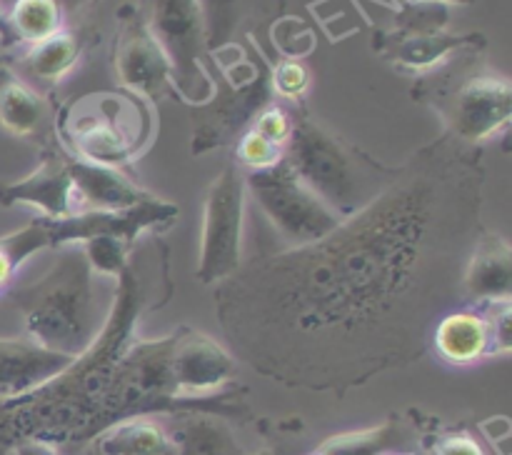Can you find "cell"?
Segmentation results:
<instances>
[{
  "label": "cell",
  "mask_w": 512,
  "mask_h": 455,
  "mask_svg": "<svg viewBox=\"0 0 512 455\" xmlns=\"http://www.w3.org/2000/svg\"><path fill=\"white\" fill-rule=\"evenodd\" d=\"M103 455H175L170 433L148 415H130L100 433Z\"/></svg>",
  "instance_id": "ffe728a7"
},
{
  "label": "cell",
  "mask_w": 512,
  "mask_h": 455,
  "mask_svg": "<svg viewBox=\"0 0 512 455\" xmlns=\"http://www.w3.org/2000/svg\"><path fill=\"white\" fill-rule=\"evenodd\" d=\"M315 455H320V453H315Z\"/></svg>",
  "instance_id": "ab89813d"
},
{
  "label": "cell",
  "mask_w": 512,
  "mask_h": 455,
  "mask_svg": "<svg viewBox=\"0 0 512 455\" xmlns=\"http://www.w3.org/2000/svg\"><path fill=\"white\" fill-rule=\"evenodd\" d=\"M113 68L125 93L140 100H160L175 93L173 63L145 25L140 8L125 5L118 18Z\"/></svg>",
  "instance_id": "9c48e42d"
},
{
  "label": "cell",
  "mask_w": 512,
  "mask_h": 455,
  "mask_svg": "<svg viewBox=\"0 0 512 455\" xmlns=\"http://www.w3.org/2000/svg\"><path fill=\"white\" fill-rule=\"evenodd\" d=\"M283 160L340 218H350L363 210L385 188L395 170L345 143L340 135L330 133L308 115L293 120Z\"/></svg>",
  "instance_id": "3957f363"
},
{
  "label": "cell",
  "mask_w": 512,
  "mask_h": 455,
  "mask_svg": "<svg viewBox=\"0 0 512 455\" xmlns=\"http://www.w3.org/2000/svg\"><path fill=\"white\" fill-rule=\"evenodd\" d=\"M95 275H110L118 280L130 265V248L133 245L113 235H95V238L78 243Z\"/></svg>",
  "instance_id": "4316f807"
},
{
  "label": "cell",
  "mask_w": 512,
  "mask_h": 455,
  "mask_svg": "<svg viewBox=\"0 0 512 455\" xmlns=\"http://www.w3.org/2000/svg\"><path fill=\"white\" fill-rule=\"evenodd\" d=\"M255 455H275V453L270 448H263V450H260V453H255Z\"/></svg>",
  "instance_id": "74e56055"
},
{
  "label": "cell",
  "mask_w": 512,
  "mask_h": 455,
  "mask_svg": "<svg viewBox=\"0 0 512 455\" xmlns=\"http://www.w3.org/2000/svg\"><path fill=\"white\" fill-rule=\"evenodd\" d=\"M398 443V428L393 423L375 425V428L355 430L328 438L320 445V455H388Z\"/></svg>",
  "instance_id": "d4e9b609"
},
{
  "label": "cell",
  "mask_w": 512,
  "mask_h": 455,
  "mask_svg": "<svg viewBox=\"0 0 512 455\" xmlns=\"http://www.w3.org/2000/svg\"><path fill=\"white\" fill-rule=\"evenodd\" d=\"M0 205H30L38 208L43 218L53 220L78 213V195L65 165V155L60 150H48L28 175L13 183H0Z\"/></svg>",
  "instance_id": "5bb4252c"
},
{
  "label": "cell",
  "mask_w": 512,
  "mask_h": 455,
  "mask_svg": "<svg viewBox=\"0 0 512 455\" xmlns=\"http://www.w3.org/2000/svg\"><path fill=\"white\" fill-rule=\"evenodd\" d=\"M178 215V205L158 195L148 203L125 210H78L68 218H48L50 243L53 248H60V245H78L95 235H113L133 245L145 230H165L175 223Z\"/></svg>",
  "instance_id": "8fae6325"
},
{
  "label": "cell",
  "mask_w": 512,
  "mask_h": 455,
  "mask_svg": "<svg viewBox=\"0 0 512 455\" xmlns=\"http://www.w3.org/2000/svg\"><path fill=\"white\" fill-rule=\"evenodd\" d=\"M168 433L175 455H243L233 433L208 415H185Z\"/></svg>",
  "instance_id": "7402d4cb"
},
{
  "label": "cell",
  "mask_w": 512,
  "mask_h": 455,
  "mask_svg": "<svg viewBox=\"0 0 512 455\" xmlns=\"http://www.w3.org/2000/svg\"><path fill=\"white\" fill-rule=\"evenodd\" d=\"M450 23V8L438 3H410L403 0L393 13L390 33H430V30H445Z\"/></svg>",
  "instance_id": "83f0119b"
},
{
  "label": "cell",
  "mask_w": 512,
  "mask_h": 455,
  "mask_svg": "<svg viewBox=\"0 0 512 455\" xmlns=\"http://www.w3.org/2000/svg\"><path fill=\"white\" fill-rule=\"evenodd\" d=\"M250 128L258 130L260 135L273 140V143L280 145V148H285V143L290 140V133H293V113H288V110L280 108V105L270 103L255 115Z\"/></svg>",
  "instance_id": "1f68e13d"
},
{
  "label": "cell",
  "mask_w": 512,
  "mask_h": 455,
  "mask_svg": "<svg viewBox=\"0 0 512 455\" xmlns=\"http://www.w3.org/2000/svg\"><path fill=\"white\" fill-rule=\"evenodd\" d=\"M480 308H485V318L490 323V355H505L510 353L512 345V328H510V300H495V303H483Z\"/></svg>",
  "instance_id": "4dcf8cb0"
},
{
  "label": "cell",
  "mask_w": 512,
  "mask_h": 455,
  "mask_svg": "<svg viewBox=\"0 0 512 455\" xmlns=\"http://www.w3.org/2000/svg\"><path fill=\"white\" fill-rule=\"evenodd\" d=\"M235 358L203 330L180 325L170 333L168 378L173 400L203 398L235 378Z\"/></svg>",
  "instance_id": "30bf717a"
},
{
  "label": "cell",
  "mask_w": 512,
  "mask_h": 455,
  "mask_svg": "<svg viewBox=\"0 0 512 455\" xmlns=\"http://www.w3.org/2000/svg\"><path fill=\"white\" fill-rule=\"evenodd\" d=\"M198 5L205 20L208 50L225 48L243 20L245 0H198Z\"/></svg>",
  "instance_id": "484cf974"
},
{
  "label": "cell",
  "mask_w": 512,
  "mask_h": 455,
  "mask_svg": "<svg viewBox=\"0 0 512 455\" xmlns=\"http://www.w3.org/2000/svg\"><path fill=\"white\" fill-rule=\"evenodd\" d=\"M48 100L0 58V125L18 138H38L48 128Z\"/></svg>",
  "instance_id": "d6986e66"
},
{
  "label": "cell",
  "mask_w": 512,
  "mask_h": 455,
  "mask_svg": "<svg viewBox=\"0 0 512 455\" xmlns=\"http://www.w3.org/2000/svg\"><path fill=\"white\" fill-rule=\"evenodd\" d=\"M483 153L440 135L325 238L258 255L215 285L230 348L293 385H358L418 358L455 310L483 233Z\"/></svg>",
  "instance_id": "6da1fadb"
},
{
  "label": "cell",
  "mask_w": 512,
  "mask_h": 455,
  "mask_svg": "<svg viewBox=\"0 0 512 455\" xmlns=\"http://www.w3.org/2000/svg\"><path fill=\"white\" fill-rule=\"evenodd\" d=\"M45 248H53V243H50L48 218H43V215L35 218L33 223L13 230V233L0 235V293L10 288L15 273L25 260H30Z\"/></svg>",
  "instance_id": "cb8c5ba5"
},
{
  "label": "cell",
  "mask_w": 512,
  "mask_h": 455,
  "mask_svg": "<svg viewBox=\"0 0 512 455\" xmlns=\"http://www.w3.org/2000/svg\"><path fill=\"white\" fill-rule=\"evenodd\" d=\"M58 130L70 155L123 168L150 143L153 115L130 93H95L70 103L60 113Z\"/></svg>",
  "instance_id": "277c9868"
},
{
  "label": "cell",
  "mask_w": 512,
  "mask_h": 455,
  "mask_svg": "<svg viewBox=\"0 0 512 455\" xmlns=\"http://www.w3.org/2000/svg\"><path fill=\"white\" fill-rule=\"evenodd\" d=\"M8 23L20 45H33L65 30V10L58 0H15Z\"/></svg>",
  "instance_id": "603a6c76"
},
{
  "label": "cell",
  "mask_w": 512,
  "mask_h": 455,
  "mask_svg": "<svg viewBox=\"0 0 512 455\" xmlns=\"http://www.w3.org/2000/svg\"><path fill=\"white\" fill-rule=\"evenodd\" d=\"M245 203V170L233 160L215 175L203 200L198 253V280L203 285L223 283L243 263Z\"/></svg>",
  "instance_id": "ba28073f"
},
{
  "label": "cell",
  "mask_w": 512,
  "mask_h": 455,
  "mask_svg": "<svg viewBox=\"0 0 512 455\" xmlns=\"http://www.w3.org/2000/svg\"><path fill=\"white\" fill-rule=\"evenodd\" d=\"M283 160V148L260 135L258 130L248 128L238 140H235V163L245 170V173H255V170L273 168Z\"/></svg>",
  "instance_id": "f1b7e54d"
},
{
  "label": "cell",
  "mask_w": 512,
  "mask_h": 455,
  "mask_svg": "<svg viewBox=\"0 0 512 455\" xmlns=\"http://www.w3.org/2000/svg\"><path fill=\"white\" fill-rule=\"evenodd\" d=\"M430 90V105L445 120L450 138L483 148L510 128L512 83L495 70H470Z\"/></svg>",
  "instance_id": "5b68a950"
},
{
  "label": "cell",
  "mask_w": 512,
  "mask_h": 455,
  "mask_svg": "<svg viewBox=\"0 0 512 455\" xmlns=\"http://www.w3.org/2000/svg\"><path fill=\"white\" fill-rule=\"evenodd\" d=\"M63 155L78 195V210H125L155 198V193L128 178L123 168H110L70 153Z\"/></svg>",
  "instance_id": "2e32d148"
},
{
  "label": "cell",
  "mask_w": 512,
  "mask_h": 455,
  "mask_svg": "<svg viewBox=\"0 0 512 455\" xmlns=\"http://www.w3.org/2000/svg\"><path fill=\"white\" fill-rule=\"evenodd\" d=\"M58 3L63 5L65 15H68V13H80V10H85L88 5H93L95 0H58Z\"/></svg>",
  "instance_id": "d590c367"
},
{
  "label": "cell",
  "mask_w": 512,
  "mask_h": 455,
  "mask_svg": "<svg viewBox=\"0 0 512 455\" xmlns=\"http://www.w3.org/2000/svg\"><path fill=\"white\" fill-rule=\"evenodd\" d=\"M75 358L35 343L33 338H0V400L25 398L65 373Z\"/></svg>",
  "instance_id": "9a60e30c"
},
{
  "label": "cell",
  "mask_w": 512,
  "mask_h": 455,
  "mask_svg": "<svg viewBox=\"0 0 512 455\" xmlns=\"http://www.w3.org/2000/svg\"><path fill=\"white\" fill-rule=\"evenodd\" d=\"M268 80L273 95L285 100H300L310 88V70L300 60L283 58L268 68Z\"/></svg>",
  "instance_id": "f546056e"
},
{
  "label": "cell",
  "mask_w": 512,
  "mask_h": 455,
  "mask_svg": "<svg viewBox=\"0 0 512 455\" xmlns=\"http://www.w3.org/2000/svg\"><path fill=\"white\" fill-rule=\"evenodd\" d=\"M388 455H398V453H388Z\"/></svg>",
  "instance_id": "f35d334b"
},
{
  "label": "cell",
  "mask_w": 512,
  "mask_h": 455,
  "mask_svg": "<svg viewBox=\"0 0 512 455\" xmlns=\"http://www.w3.org/2000/svg\"><path fill=\"white\" fill-rule=\"evenodd\" d=\"M140 13L173 63L175 93L203 108L215 98V83L205 68L208 38L198 0H143Z\"/></svg>",
  "instance_id": "8992f818"
},
{
  "label": "cell",
  "mask_w": 512,
  "mask_h": 455,
  "mask_svg": "<svg viewBox=\"0 0 512 455\" xmlns=\"http://www.w3.org/2000/svg\"><path fill=\"white\" fill-rule=\"evenodd\" d=\"M0 45H3V48H18V40H15L8 23V10H5L3 5H0Z\"/></svg>",
  "instance_id": "e575fe53"
},
{
  "label": "cell",
  "mask_w": 512,
  "mask_h": 455,
  "mask_svg": "<svg viewBox=\"0 0 512 455\" xmlns=\"http://www.w3.org/2000/svg\"><path fill=\"white\" fill-rule=\"evenodd\" d=\"M410 3H438V5H448V8H453V5H475L478 0H410Z\"/></svg>",
  "instance_id": "8d00e7d4"
},
{
  "label": "cell",
  "mask_w": 512,
  "mask_h": 455,
  "mask_svg": "<svg viewBox=\"0 0 512 455\" xmlns=\"http://www.w3.org/2000/svg\"><path fill=\"white\" fill-rule=\"evenodd\" d=\"M83 45L73 30H60L40 43L23 45V53L18 55V65L25 75H30L38 83L55 85L78 65Z\"/></svg>",
  "instance_id": "44dd1931"
},
{
  "label": "cell",
  "mask_w": 512,
  "mask_h": 455,
  "mask_svg": "<svg viewBox=\"0 0 512 455\" xmlns=\"http://www.w3.org/2000/svg\"><path fill=\"white\" fill-rule=\"evenodd\" d=\"M488 45L483 33H453V30H430V33H383L375 35L373 48L393 68L413 75H428L443 68L458 55H475Z\"/></svg>",
  "instance_id": "7c38bea8"
},
{
  "label": "cell",
  "mask_w": 512,
  "mask_h": 455,
  "mask_svg": "<svg viewBox=\"0 0 512 455\" xmlns=\"http://www.w3.org/2000/svg\"><path fill=\"white\" fill-rule=\"evenodd\" d=\"M512 248L508 238L495 230H483L468 255L463 273V295L473 303L510 300Z\"/></svg>",
  "instance_id": "e0dca14e"
},
{
  "label": "cell",
  "mask_w": 512,
  "mask_h": 455,
  "mask_svg": "<svg viewBox=\"0 0 512 455\" xmlns=\"http://www.w3.org/2000/svg\"><path fill=\"white\" fill-rule=\"evenodd\" d=\"M430 455H485L478 440L468 433H450L445 438L435 440Z\"/></svg>",
  "instance_id": "d6a6232c"
},
{
  "label": "cell",
  "mask_w": 512,
  "mask_h": 455,
  "mask_svg": "<svg viewBox=\"0 0 512 455\" xmlns=\"http://www.w3.org/2000/svg\"><path fill=\"white\" fill-rule=\"evenodd\" d=\"M15 455H60L50 443L40 438H25L15 443Z\"/></svg>",
  "instance_id": "836d02e7"
},
{
  "label": "cell",
  "mask_w": 512,
  "mask_h": 455,
  "mask_svg": "<svg viewBox=\"0 0 512 455\" xmlns=\"http://www.w3.org/2000/svg\"><path fill=\"white\" fill-rule=\"evenodd\" d=\"M430 345L450 365H473L490 355V323L480 310H450L435 323Z\"/></svg>",
  "instance_id": "ac0fdd59"
},
{
  "label": "cell",
  "mask_w": 512,
  "mask_h": 455,
  "mask_svg": "<svg viewBox=\"0 0 512 455\" xmlns=\"http://www.w3.org/2000/svg\"><path fill=\"white\" fill-rule=\"evenodd\" d=\"M273 90H270L268 70H250L243 83L233 85V93L228 98L208 100L205 105H213L208 115L198 123L193 133V153H208V150L223 148L235 143L245 130L253 125L255 115L273 103Z\"/></svg>",
  "instance_id": "4fadbf2b"
},
{
  "label": "cell",
  "mask_w": 512,
  "mask_h": 455,
  "mask_svg": "<svg viewBox=\"0 0 512 455\" xmlns=\"http://www.w3.org/2000/svg\"><path fill=\"white\" fill-rule=\"evenodd\" d=\"M245 188L263 210L268 223L278 230L288 248H300L333 233L345 218L323 203L285 160L265 170L245 173Z\"/></svg>",
  "instance_id": "52a82bcc"
},
{
  "label": "cell",
  "mask_w": 512,
  "mask_h": 455,
  "mask_svg": "<svg viewBox=\"0 0 512 455\" xmlns=\"http://www.w3.org/2000/svg\"><path fill=\"white\" fill-rule=\"evenodd\" d=\"M93 275L80 245H60L50 268L35 283L10 290V300L23 313L25 335L45 348L80 358L108 318L98 310Z\"/></svg>",
  "instance_id": "7a4b0ae2"
}]
</instances>
